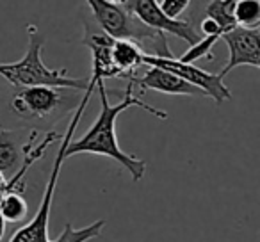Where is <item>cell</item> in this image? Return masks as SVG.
<instances>
[{
  "mask_svg": "<svg viewBox=\"0 0 260 242\" xmlns=\"http://www.w3.org/2000/svg\"><path fill=\"white\" fill-rule=\"evenodd\" d=\"M6 221H4V217L0 216V240H2V237H4V231H6Z\"/></svg>",
  "mask_w": 260,
  "mask_h": 242,
  "instance_id": "ffe728a7",
  "label": "cell"
},
{
  "mask_svg": "<svg viewBox=\"0 0 260 242\" xmlns=\"http://www.w3.org/2000/svg\"><path fill=\"white\" fill-rule=\"evenodd\" d=\"M29 47L20 61L0 62V75L13 86L25 87H55V89H82L87 91L91 79L80 77L72 79L66 75V70H50L41 59V50L45 47V36L34 25L27 27Z\"/></svg>",
  "mask_w": 260,
  "mask_h": 242,
  "instance_id": "7a4b0ae2",
  "label": "cell"
},
{
  "mask_svg": "<svg viewBox=\"0 0 260 242\" xmlns=\"http://www.w3.org/2000/svg\"><path fill=\"white\" fill-rule=\"evenodd\" d=\"M96 91L100 94V114H98L94 123L91 125V128L82 137L70 143V146L64 152V157L68 159V157L79 155V153H93V155L109 157V159L121 164L130 173L132 180L139 182L146 173V162L134 155H128V153L119 148L118 137H116V118L130 107L145 109L146 112H150V114H153L155 118L160 119H166L168 112L152 107V105L139 100L138 96H134V93H132L134 91V84L132 82H128V87L125 91V98L116 105H112L109 101L107 89H105L104 82L96 84Z\"/></svg>",
  "mask_w": 260,
  "mask_h": 242,
  "instance_id": "6da1fadb",
  "label": "cell"
},
{
  "mask_svg": "<svg viewBox=\"0 0 260 242\" xmlns=\"http://www.w3.org/2000/svg\"><path fill=\"white\" fill-rule=\"evenodd\" d=\"M143 64L155 66V68L175 73V75L180 77L182 80H185L187 84H191V86H194L196 89L202 91L205 96H210L217 105H221L223 101H226L232 98V93L226 87V84H224L223 77L209 73L194 64H184V62H180L178 59L153 57V55H150V54L145 55Z\"/></svg>",
  "mask_w": 260,
  "mask_h": 242,
  "instance_id": "5b68a950",
  "label": "cell"
},
{
  "mask_svg": "<svg viewBox=\"0 0 260 242\" xmlns=\"http://www.w3.org/2000/svg\"><path fill=\"white\" fill-rule=\"evenodd\" d=\"M6 185V184H4ZM4 185L0 187V205H2V201H4V198H6V194H8V191L4 189Z\"/></svg>",
  "mask_w": 260,
  "mask_h": 242,
  "instance_id": "44dd1931",
  "label": "cell"
},
{
  "mask_svg": "<svg viewBox=\"0 0 260 242\" xmlns=\"http://www.w3.org/2000/svg\"><path fill=\"white\" fill-rule=\"evenodd\" d=\"M94 89H96V84L89 82V87H87L86 94H84V98L80 100L79 107H77L75 114H73V119L70 121L64 135H62L61 148H59V153H57V157H55V162H54V166H52L50 178H48V184H47V187H45L43 199H41V205H40V209H38L36 216H34V219L30 221V223H27L25 226L20 228V230L11 237L9 242H50V238H48V219H50L52 199H54L57 178H59V173H61L62 162H64V159H66L64 152L70 146V143H72V135H73V132H75L77 125H79L80 118H82L84 109H86L87 101H89V98Z\"/></svg>",
  "mask_w": 260,
  "mask_h": 242,
  "instance_id": "277c9868",
  "label": "cell"
},
{
  "mask_svg": "<svg viewBox=\"0 0 260 242\" xmlns=\"http://www.w3.org/2000/svg\"><path fill=\"white\" fill-rule=\"evenodd\" d=\"M123 4L126 6L128 11H132L138 20L146 25L148 29L155 30V32H168L173 36L184 40L189 47L196 45L202 40V34L196 32V29L185 20H170L162 11H160L159 4L155 0H123Z\"/></svg>",
  "mask_w": 260,
  "mask_h": 242,
  "instance_id": "8992f818",
  "label": "cell"
},
{
  "mask_svg": "<svg viewBox=\"0 0 260 242\" xmlns=\"http://www.w3.org/2000/svg\"><path fill=\"white\" fill-rule=\"evenodd\" d=\"M221 40L226 43L230 57L219 75L224 79L228 72L237 66H255L260 64V30H246L235 27L234 30L223 34Z\"/></svg>",
  "mask_w": 260,
  "mask_h": 242,
  "instance_id": "ba28073f",
  "label": "cell"
},
{
  "mask_svg": "<svg viewBox=\"0 0 260 242\" xmlns=\"http://www.w3.org/2000/svg\"><path fill=\"white\" fill-rule=\"evenodd\" d=\"M134 86H139L141 91H157V93L164 94H182V96H205L200 89H196L194 86L187 84L185 80H182L180 77H177L175 73L166 72V70L155 68V66H148L146 73L143 77H134L132 80Z\"/></svg>",
  "mask_w": 260,
  "mask_h": 242,
  "instance_id": "30bf717a",
  "label": "cell"
},
{
  "mask_svg": "<svg viewBox=\"0 0 260 242\" xmlns=\"http://www.w3.org/2000/svg\"><path fill=\"white\" fill-rule=\"evenodd\" d=\"M84 43L91 50V59H93V66H91V80L94 84L104 82L105 79L111 77H118L121 79L119 72L116 70L114 62H112V45L114 40L109 38L105 32H94L93 29L86 27V38Z\"/></svg>",
  "mask_w": 260,
  "mask_h": 242,
  "instance_id": "9c48e42d",
  "label": "cell"
},
{
  "mask_svg": "<svg viewBox=\"0 0 260 242\" xmlns=\"http://www.w3.org/2000/svg\"><path fill=\"white\" fill-rule=\"evenodd\" d=\"M157 4H159L160 11H162L170 20H180L178 16L189 8L191 2H189V0H160V2H157Z\"/></svg>",
  "mask_w": 260,
  "mask_h": 242,
  "instance_id": "ac0fdd59",
  "label": "cell"
},
{
  "mask_svg": "<svg viewBox=\"0 0 260 242\" xmlns=\"http://www.w3.org/2000/svg\"><path fill=\"white\" fill-rule=\"evenodd\" d=\"M4 184H6V178H4V175L0 173V187H2V185H4Z\"/></svg>",
  "mask_w": 260,
  "mask_h": 242,
  "instance_id": "7402d4cb",
  "label": "cell"
},
{
  "mask_svg": "<svg viewBox=\"0 0 260 242\" xmlns=\"http://www.w3.org/2000/svg\"><path fill=\"white\" fill-rule=\"evenodd\" d=\"M20 148L15 134L11 130H0V173L9 177L20 162Z\"/></svg>",
  "mask_w": 260,
  "mask_h": 242,
  "instance_id": "7c38bea8",
  "label": "cell"
},
{
  "mask_svg": "<svg viewBox=\"0 0 260 242\" xmlns=\"http://www.w3.org/2000/svg\"><path fill=\"white\" fill-rule=\"evenodd\" d=\"M104 226H105V221H94L89 226H84L77 230V228H73L70 223H66L61 235L52 242H87V240H91V238H96L98 235L102 233Z\"/></svg>",
  "mask_w": 260,
  "mask_h": 242,
  "instance_id": "2e32d148",
  "label": "cell"
},
{
  "mask_svg": "<svg viewBox=\"0 0 260 242\" xmlns=\"http://www.w3.org/2000/svg\"><path fill=\"white\" fill-rule=\"evenodd\" d=\"M219 40H221V38H217V36L202 38V40H200L196 45L189 47L187 52H185V54H182V57L178 59V61L184 62V64H194V62L200 61V59H210V61H212V59H214L212 50H214V47H216V43Z\"/></svg>",
  "mask_w": 260,
  "mask_h": 242,
  "instance_id": "e0dca14e",
  "label": "cell"
},
{
  "mask_svg": "<svg viewBox=\"0 0 260 242\" xmlns=\"http://www.w3.org/2000/svg\"><path fill=\"white\" fill-rule=\"evenodd\" d=\"M29 206L22 192H8L0 205V216L4 217L6 223H22L27 217Z\"/></svg>",
  "mask_w": 260,
  "mask_h": 242,
  "instance_id": "9a60e30c",
  "label": "cell"
},
{
  "mask_svg": "<svg viewBox=\"0 0 260 242\" xmlns=\"http://www.w3.org/2000/svg\"><path fill=\"white\" fill-rule=\"evenodd\" d=\"M235 2L237 0H214L207 6L205 9V15L207 18H212L217 25L223 29V32H230L237 27L235 23Z\"/></svg>",
  "mask_w": 260,
  "mask_h": 242,
  "instance_id": "4fadbf2b",
  "label": "cell"
},
{
  "mask_svg": "<svg viewBox=\"0 0 260 242\" xmlns=\"http://www.w3.org/2000/svg\"><path fill=\"white\" fill-rule=\"evenodd\" d=\"M94 20L102 32H105L114 41L118 40H130L141 45V41H155L157 43V57L173 59L168 40L164 34L155 32L148 29L138 20V16L126 9L121 2H112V0H89L87 2Z\"/></svg>",
  "mask_w": 260,
  "mask_h": 242,
  "instance_id": "3957f363",
  "label": "cell"
},
{
  "mask_svg": "<svg viewBox=\"0 0 260 242\" xmlns=\"http://www.w3.org/2000/svg\"><path fill=\"white\" fill-rule=\"evenodd\" d=\"M200 30H202V38L205 36H217V38H223V29L214 22L212 18H203L202 23H200Z\"/></svg>",
  "mask_w": 260,
  "mask_h": 242,
  "instance_id": "d6986e66",
  "label": "cell"
},
{
  "mask_svg": "<svg viewBox=\"0 0 260 242\" xmlns=\"http://www.w3.org/2000/svg\"><path fill=\"white\" fill-rule=\"evenodd\" d=\"M62 89L55 87H25L13 94L11 111L20 118H47L57 111L62 101Z\"/></svg>",
  "mask_w": 260,
  "mask_h": 242,
  "instance_id": "52a82bcc",
  "label": "cell"
},
{
  "mask_svg": "<svg viewBox=\"0 0 260 242\" xmlns=\"http://www.w3.org/2000/svg\"><path fill=\"white\" fill-rule=\"evenodd\" d=\"M258 68H260V64H258Z\"/></svg>",
  "mask_w": 260,
  "mask_h": 242,
  "instance_id": "603a6c76",
  "label": "cell"
},
{
  "mask_svg": "<svg viewBox=\"0 0 260 242\" xmlns=\"http://www.w3.org/2000/svg\"><path fill=\"white\" fill-rule=\"evenodd\" d=\"M146 54L148 52L141 45L130 40H118L112 45V62H114L121 79H134L138 68L143 66V59Z\"/></svg>",
  "mask_w": 260,
  "mask_h": 242,
  "instance_id": "8fae6325",
  "label": "cell"
},
{
  "mask_svg": "<svg viewBox=\"0 0 260 242\" xmlns=\"http://www.w3.org/2000/svg\"><path fill=\"white\" fill-rule=\"evenodd\" d=\"M234 16L239 29L260 30V0H237Z\"/></svg>",
  "mask_w": 260,
  "mask_h": 242,
  "instance_id": "5bb4252c",
  "label": "cell"
}]
</instances>
